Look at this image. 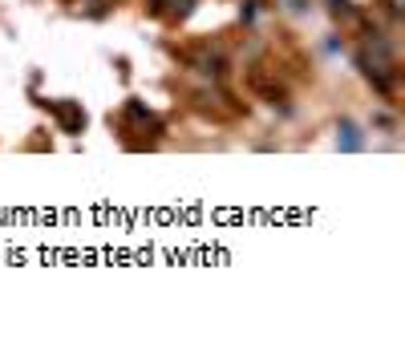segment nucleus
<instances>
[{
    "label": "nucleus",
    "mask_w": 405,
    "mask_h": 356,
    "mask_svg": "<svg viewBox=\"0 0 405 356\" xmlns=\"http://www.w3.org/2000/svg\"><path fill=\"white\" fill-rule=\"evenodd\" d=\"M337 146L341 150H365V138H361L357 121H341V130H337Z\"/></svg>",
    "instance_id": "nucleus-1"
},
{
    "label": "nucleus",
    "mask_w": 405,
    "mask_h": 356,
    "mask_svg": "<svg viewBox=\"0 0 405 356\" xmlns=\"http://www.w3.org/2000/svg\"><path fill=\"white\" fill-rule=\"evenodd\" d=\"M288 8H292V12H304L308 4H304V0H288Z\"/></svg>",
    "instance_id": "nucleus-2"
}]
</instances>
